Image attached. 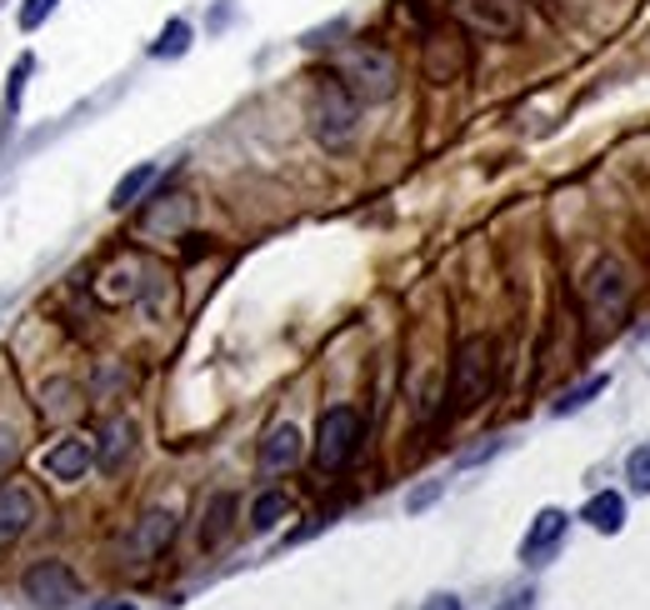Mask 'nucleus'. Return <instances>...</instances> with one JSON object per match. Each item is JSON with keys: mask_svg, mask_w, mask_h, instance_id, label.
I'll return each instance as SVG.
<instances>
[{"mask_svg": "<svg viewBox=\"0 0 650 610\" xmlns=\"http://www.w3.org/2000/svg\"><path fill=\"white\" fill-rule=\"evenodd\" d=\"M601 390H605V375H596V381H586V386H576V390H565V396L555 400L551 411H555V415H576L580 406H590V400L601 396Z\"/></svg>", "mask_w": 650, "mask_h": 610, "instance_id": "6ab92c4d", "label": "nucleus"}, {"mask_svg": "<svg viewBox=\"0 0 650 610\" xmlns=\"http://www.w3.org/2000/svg\"><path fill=\"white\" fill-rule=\"evenodd\" d=\"M150 180H156V165H135V171L125 175L121 186H115L111 206H115V211H131L135 200H140V196H146V190H150Z\"/></svg>", "mask_w": 650, "mask_h": 610, "instance_id": "dca6fc26", "label": "nucleus"}, {"mask_svg": "<svg viewBox=\"0 0 650 610\" xmlns=\"http://www.w3.org/2000/svg\"><path fill=\"white\" fill-rule=\"evenodd\" d=\"M185 50H191V25L171 21L165 30H160L156 46H150V55H156V61H171V55H185Z\"/></svg>", "mask_w": 650, "mask_h": 610, "instance_id": "f3484780", "label": "nucleus"}, {"mask_svg": "<svg viewBox=\"0 0 650 610\" xmlns=\"http://www.w3.org/2000/svg\"><path fill=\"white\" fill-rule=\"evenodd\" d=\"M21 586L36 610H71V600L81 596V581H75V571L65 561H36Z\"/></svg>", "mask_w": 650, "mask_h": 610, "instance_id": "423d86ee", "label": "nucleus"}, {"mask_svg": "<svg viewBox=\"0 0 650 610\" xmlns=\"http://www.w3.org/2000/svg\"><path fill=\"white\" fill-rule=\"evenodd\" d=\"M171 536H175V515H171V511L140 515V521H135V531L125 536V561H131V565L156 561L160 550L171 546Z\"/></svg>", "mask_w": 650, "mask_h": 610, "instance_id": "6e6552de", "label": "nucleus"}, {"mask_svg": "<svg viewBox=\"0 0 650 610\" xmlns=\"http://www.w3.org/2000/svg\"><path fill=\"white\" fill-rule=\"evenodd\" d=\"M360 125V100L341 86V75H320L310 90V130L326 150H345L356 140Z\"/></svg>", "mask_w": 650, "mask_h": 610, "instance_id": "f257e3e1", "label": "nucleus"}, {"mask_svg": "<svg viewBox=\"0 0 650 610\" xmlns=\"http://www.w3.org/2000/svg\"><path fill=\"white\" fill-rule=\"evenodd\" d=\"M15 456V440L11 436H0V471H5V461Z\"/></svg>", "mask_w": 650, "mask_h": 610, "instance_id": "393cba45", "label": "nucleus"}, {"mask_svg": "<svg viewBox=\"0 0 650 610\" xmlns=\"http://www.w3.org/2000/svg\"><path fill=\"white\" fill-rule=\"evenodd\" d=\"M360 415L351 411V406H335V411L320 415V431H316V465L326 475L345 471V465L356 461V450H360Z\"/></svg>", "mask_w": 650, "mask_h": 610, "instance_id": "20e7f679", "label": "nucleus"}, {"mask_svg": "<svg viewBox=\"0 0 650 610\" xmlns=\"http://www.w3.org/2000/svg\"><path fill=\"white\" fill-rule=\"evenodd\" d=\"M231 515H235V496H210L206 506V521H200V546H221L225 531H231Z\"/></svg>", "mask_w": 650, "mask_h": 610, "instance_id": "2eb2a0df", "label": "nucleus"}, {"mask_svg": "<svg viewBox=\"0 0 650 610\" xmlns=\"http://www.w3.org/2000/svg\"><path fill=\"white\" fill-rule=\"evenodd\" d=\"M36 521V500L21 486H0V540H15Z\"/></svg>", "mask_w": 650, "mask_h": 610, "instance_id": "f8f14e48", "label": "nucleus"}, {"mask_svg": "<svg viewBox=\"0 0 650 610\" xmlns=\"http://www.w3.org/2000/svg\"><path fill=\"white\" fill-rule=\"evenodd\" d=\"M565 525H571V515L565 511H540L536 521H530V531H526V540H520V561L526 565H545L551 561V550L565 540Z\"/></svg>", "mask_w": 650, "mask_h": 610, "instance_id": "1a4fd4ad", "label": "nucleus"}, {"mask_svg": "<svg viewBox=\"0 0 650 610\" xmlns=\"http://www.w3.org/2000/svg\"><path fill=\"white\" fill-rule=\"evenodd\" d=\"M586 306L596 321L615 325L621 315H626L630 306V271L626 261H615V256H601V261L586 271Z\"/></svg>", "mask_w": 650, "mask_h": 610, "instance_id": "39448f33", "label": "nucleus"}, {"mask_svg": "<svg viewBox=\"0 0 650 610\" xmlns=\"http://www.w3.org/2000/svg\"><path fill=\"white\" fill-rule=\"evenodd\" d=\"M295 461H301V431L295 425H275L266 436V446H260V465L266 471H285Z\"/></svg>", "mask_w": 650, "mask_h": 610, "instance_id": "ddd939ff", "label": "nucleus"}, {"mask_svg": "<svg viewBox=\"0 0 650 610\" xmlns=\"http://www.w3.org/2000/svg\"><path fill=\"white\" fill-rule=\"evenodd\" d=\"M530 606H536V590H516V596L505 600L501 610H530Z\"/></svg>", "mask_w": 650, "mask_h": 610, "instance_id": "4be33fe9", "label": "nucleus"}, {"mask_svg": "<svg viewBox=\"0 0 650 610\" xmlns=\"http://www.w3.org/2000/svg\"><path fill=\"white\" fill-rule=\"evenodd\" d=\"M580 521H590L596 531H601V536H615V531H621V521H626V500L615 496V490H601V496L586 500Z\"/></svg>", "mask_w": 650, "mask_h": 610, "instance_id": "4468645a", "label": "nucleus"}, {"mask_svg": "<svg viewBox=\"0 0 650 610\" xmlns=\"http://www.w3.org/2000/svg\"><path fill=\"white\" fill-rule=\"evenodd\" d=\"M395 80H401V71H395V55L385 46H351L341 55V86L351 90L356 100H366V105H381V100L395 96Z\"/></svg>", "mask_w": 650, "mask_h": 610, "instance_id": "f03ea898", "label": "nucleus"}, {"mask_svg": "<svg viewBox=\"0 0 650 610\" xmlns=\"http://www.w3.org/2000/svg\"><path fill=\"white\" fill-rule=\"evenodd\" d=\"M626 475H630V486L650 490V446L630 450V461H626Z\"/></svg>", "mask_w": 650, "mask_h": 610, "instance_id": "aec40b11", "label": "nucleus"}, {"mask_svg": "<svg viewBox=\"0 0 650 610\" xmlns=\"http://www.w3.org/2000/svg\"><path fill=\"white\" fill-rule=\"evenodd\" d=\"M436 496H441V490H436V486H430V490H420V496H410V511H420V506H430V500H436Z\"/></svg>", "mask_w": 650, "mask_h": 610, "instance_id": "b1692460", "label": "nucleus"}, {"mask_svg": "<svg viewBox=\"0 0 650 610\" xmlns=\"http://www.w3.org/2000/svg\"><path fill=\"white\" fill-rule=\"evenodd\" d=\"M285 511H291V496H285V490H266V496L256 500V511H250V525H256V531H270Z\"/></svg>", "mask_w": 650, "mask_h": 610, "instance_id": "a211bd4d", "label": "nucleus"}, {"mask_svg": "<svg viewBox=\"0 0 650 610\" xmlns=\"http://www.w3.org/2000/svg\"><path fill=\"white\" fill-rule=\"evenodd\" d=\"M90 465H96V450H90L86 440H75V436L56 440V446L46 450V475L50 481H81Z\"/></svg>", "mask_w": 650, "mask_h": 610, "instance_id": "9d476101", "label": "nucleus"}, {"mask_svg": "<svg viewBox=\"0 0 650 610\" xmlns=\"http://www.w3.org/2000/svg\"><path fill=\"white\" fill-rule=\"evenodd\" d=\"M56 5H61V0H25L21 5V30H40V21H46Z\"/></svg>", "mask_w": 650, "mask_h": 610, "instance_id": "412c9836", "label": "nucleus"}, {"mask_svg": "<svg viewBox=\"0 0 650 610\" xmlns=\"http://www.w3.org/2000/svg\"><path fill=\"white\" fill-rule=\"evenodd\" d=\"M90 610H135V606H131V600H96Z\"/></svg>", "mask_w": 650, "mask_h": 610, "instance_id": "a878e982", "label": "nucleus"}, {"mask_svg": "<svg viewBox=\"0 0 650 610\" xmlns=\"http://www.w3.org/2000/svg\"><path fill=\"white\" fill-rule=\"evenodd\" d=\"M455 21L476 30V36H491V40H511L520 36V0H455Z\"/></svg>", "mask_w": 650, "mask_h": 610, "instance_id": "0eeeda50", "label": "nucleus"}, {"mask_svg": "<svg viewBox=\"0 0 650 610\" xmlns=\"http://www.w3.org/2000/svg\"><path fill=\"white\" fill-rule=\"evenodd\" d=\"M420 610H461V600H455V596H430Z\"/></svg>", "mask_w": 650, "mask_h": 610, "instance_id": "5701e85b", "label": "nucleus"}, {"mask_svg": "<svg viewBox=\"0 0 650 610\" xmlns=\"http://www.w3.org/2000/svg\"><path fill=\"white\" fill-rule=\"evenodd\" d=\"M131 450H135V421H125V415H111V421L100 425L96 465H100V471H121Z\"/></svg>", "mask_w": 650, "mask_h": 610, "instance_id": "9b49d317", "label": "nucleus"}, {"mask_svg": "<svg viewBox=\"0 0 650 610\" xmlns=\"http://www.w3.org/2000/svg\"><path fill=\"white\" fill-rule=\"evenodd\" d=\"M491 386H495V340L491 336L461 340L451 365V406L455 411H476L480 400L491 396Z\"/></svg>", "mask_w": 650, "mask_h": 610, "instance_id": "7ed1b4c3", "label": "nucleus"}]
</instances>
